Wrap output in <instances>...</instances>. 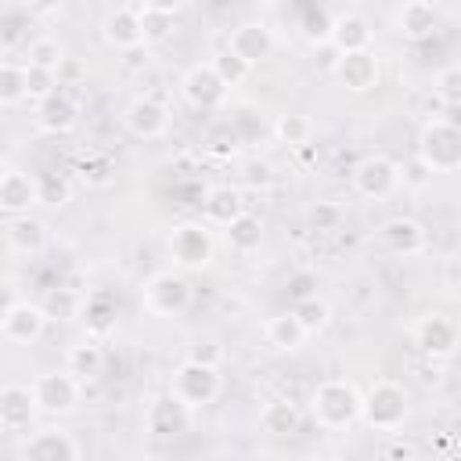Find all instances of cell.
Masks as SVG:
<instances>
[{
  "instance_id": "obj_1",
  "label": "cell",
  "mask_w": 461,
  "mask_h": 461,
  "mask_svg": "<svg viewBox=\"0 0 461 461\" xmlns=\"http://www.w3.org/2000/svg\"><path fill=\"white\" fill-rule=\"evenodd\" d=\"M364 393L346 378H328L310 393V414L321 429H349L360 421Z\"/></svg>"
},
{
  "instance_id": "obj_2",
  "label": "cell",
  "mask_w": 461,
  "mask_h": 461,
  "mask_svg": "<svg viewBox=\"0 0 461 461\" xmlns=\"http://www.w3.org/2000/svg\"><path fill=\"white\" fill-rule=\"evenodd\" d=\"M418 158L429 173H457L461 169V126L454 119H429L418 133Z\"/></svg>"
},
{
  "instance_id": "obj_3",
  "label": "cell",
  "mask_w": 461,
  "mask_h": 461,
  "mask_svg": "<svg viewBox=\"0 0 461 461\" xmlns=\"http://www.w3.org/2000/svg\"><path fill=\"white\" fill-rule=\"evenodd\" d=\"M360 421L375 432H396L407 421V393L400 382L393 378H378L367 393H364V411Z\"/></svg>"
},
{
  "instance_id": "obj_4",
  "label": "cell",
  "mask_w": 461,
  "mask_h": 461,
  "mask_svg": "<svg viewBox=\"0 0 461 461\" xmlns=\"http://www.w3.org/2000/svg\"><path fill=\"white\" fill-rule=\"evenodd\" d=\"M169 259L173 267L184 274V270H205L212 263V252H216V241H212V230L209 223L202 220H187V223H176L169 230Z\"/></svg>"
},
{
  "instance_id": "obj_5",
  "label": "cell",
  "mask_w": 461,
  "mask_h": 461,
  "mask_svg": "<svg viewBox=\"0 0 461 461\" xmlns=\"http://www.w3.org/2000/svg\"><path fill=\"white\" fill-rule=\"evenodd\" d=\"M140 306L151 317H180L191 306V281L180 270H158L144 281Z\"/></svg>"
},
{
  "instance_id": "obj_6",
  "label": "cell",
  "mask_w": 461,
  "mask_h": 461,
  "mask_svg": "<svg viewBox=\"0 0 461 461\" xmlns=\"http://www.w3.org/2000/svg\"><path fill=\"white\" fill-rule=\"evenodd\" d=\"M169 393L180 403H187L191 411H202V407L216 403V396H220V367H205V364L184 360L169 378Z\"/></svg>"
},
{
  "instance_id": "obj_7",
  "label": "cell",
  "mask_w": 461,
  "mask_h": 461,
  "mask_svg": "<svg viewBox=\"0 0 461 461\" xmlns=\"http://www.w3.org/2000/svg\"><path fill=\"white\" fill-rule=\"evenodd\" d=\"M194 421V411L187 403H180L169 389L158 393L148 411H144V432L155 439V443H169V439H180Z\"/></svg>"
},
{
  "instance_id": "obj_8",
  "label": "cell",
  "mask_w": 461,
  "mask_h": 461,
  "mask_svg": "<svg viewBox=\"0 0 461 461\" xmlns=\"http://www.w3.org/2000/svg\"><path fill=\"white\" fill-rule=\"evenodd\" d=\"M32 396H36V407L40 414H72L79 396H83V382L76 375H68L65 367L61 371H43L32 378Z\"/></svg>"
},
{
  "instance_id": "obj_9",
  "label": "cell",
  "mask_w": 461,
  "mask_h": 461,
  "mask_svg": "<svg viewBox=\"0 0 461 461\" xmlns=\"http://www.w3.org/2000/svg\"><path fill=\"white\" fill-rule=\"evenodd\" d=\"M353 187H357V194L382 202L400 187V166L385 155H367L353 166Z\"/></svg>"
},
{
  "instance_id": "obj_10",
  "label": "cell",
  "mask_w": 461,
  "mask_h": 461,
  "mask_svg": "<svg viewBox=\"0 0 461 461\" xmlns=\"http://www.w3.org/2000/svg\"><path fill=\"white\" fill-rule=\"evenodd\" d=\"M47 321H50V317H47L43 303H29V299H18L14 306L0 310V331H4V339L14 342V346H32V342L43 335Z\"/></svg>"
},
{
  "instance_id": "obj_11",
  "label": "cell",
  "mask_w": 461,
  "mask_h": 461,
  "mask_svg": "<svg viewBox=\"0 0 461 461\" xmlns=\"http://www.w3.org/2000/svg\"><path fill=\"white\" fill-rule=\"evenodd\" d=\"M180 94H184L187 104H194V108H202V112H212V108H220V104L227 101V86H223V79L216 76L212 61L191 65V68L184 72V79H180Z\"/></svg>"
},
{
  "instance_id": "obj_12",
  "label": "cell",
  "mask_w": 461,
  "mask_h": 461,
  "mask_svg": "<svg viewBox=\"0 0 461 461\" xmlns=\"http://www.w3.org/2000/svg\"><path fill=\"white\" fill-rule=\"evenodd\" d=\"M414 346L432 360L450 357L457 349V324L450 317H443V313H425L414 324Z\"/></svg>"
},
{
  "instance_id": "obj_13",
  "label": "cell",
  "mask_w": 461,
  "mask_h": 461,
  "mask_svg": "<svg viewBox=\"0 0 461 461\" xmlns=\"http://www.w3.org/2000/svg\"><path fill=\"white\" fill-rule=\"evenodd\" d=\"M349 94H367L378 86V54L375 50H357V54H339V65L331 72Z\"/></svg>"
},
{
  "instance_id": "obj_14",
  "label": "cell",
  "mask_w": 461,
  "mask_h": 461,
  "mask_svg": "<svg viewBox=\"0 0 461 461\" xmlns=\"http://www.w3.org/2000/svg\"><path fill=\"white\" fill-rule=\"evenodd\" d=\"M36 414H40V407H36L32 385L7 382L0 389V425H4V432H25Z\"/></svg>"
},
{
  "instance_id": "obj_15",
  "label": "cell",
  "mask_w": 461,
  "mask_h": 461,
  "mask_svg": "<svg viewBox=\"0 0 461 461\" xmlns=\"http://www.w3.org/2000/svg\"><path fill=\"white\" fill-rule=\"evenodd\" d=\"M22 461H79V447L65 429H36L22 443Z\"/></svg>"
},
{
  "instance_id": "obj_16",
  "label": "cell",
  "mask_w": 461,
  "mask_h": 461,
  "mask_svg": "<svg viewBox=\"0 0 461 461\" xmlns=\"http://www.w3.org/2000/svg\"><path fill=\"white\" fill-rule=\"evenodd\" d=\"M32 205H40L36 176L25 173V169L7 166V169L0 173V209L11 212V216H25Z\"/></svg>"
},
{
  "instance_id": "obj_17",
  "label": "cell",
  "mask_w": 461,
  "mask_h": 461,
  "mask_svg": "<svg viewBox=\"0 0 461 461\" xmlns=\"http://www.w3.org/2000/svg\"><path fill=\"white\" fill-rule=\"evenodd\" d=\"M249 209H245V194L238 191V187H230V184H216V187H209L205 191V198H202V223H209V227H220V230H227L238 216H245Z\"/></svg>"
},
{
  "instance_id": "obj_18",
  "label": "cell",
  "mask_w": 461,
  "mask_h": 461,
  "mask_svg": "<svg viewBox=\"0 0 461 461\" xmlns=\"http://www.w3.org/2000/svg\"><path fill=\"white\" fill-rule=\"evenodd\" d=\"M101 36H104L108 47H115V50H122V54L133 50V47H144L148 40H144V25H140V14H137V4L115 7V11L104 18Z\"/></svg>"
},
{
  "instance_id": "obj_19",
  "label": "cell",
  "mask_w": 461,
  "mask_h": 461,
  "mask_svg": "<svg viewBox=\"0 0 461 461\" xmlns=\"http://www.w3.org/2000/svg\"><path fill=\"white\" fill-rule=\"evenodd\" d=\"M241 61H249L252 68L259 65V61H267L270 58V50H274V29L267 25V22H241V25H234V32H230V43H227Z\"/></svg>"
},
{
  "instance_id": "obj_20",
  "label": "cell",
  "mask_w": 461,
  "mask_h": 461,
  "mask_svg": "<svg viewBox=\"0 0 461 461\" xmlns=\"http://www.w3.org/2000/svg\"><path fill=\"white\" fill-rule=\"evenodd\" d=\"M382 245L400 256V259H411V256H421L429 238H425V227L414 220V216H393L382 223Z\"/></svg>"
},
{
  "instance_id": "obj_21",
  "label": "cell",
  "mask_w": 461,
  "mask_h": 461,
  "mask_svg": "<svg viewBox=\"0 0 461 461\" xmlns=\"http://www.w3.org/2000/svg\"><path fill=\"white\" fill-rule=\"evenodd\" d=\"M126 130L133 133V137H140V140H155V137H162L166 130H169V112H166V104L162 101H155V97H137V101H130V108H126Z\"/></svg>"
},
{
  "instance_id": "obj_22",
  "label": "cell",
  "mask_w": 461,
  "mask_h": 461,
  "mask_svg": "<svg viewBox=\"0 0 461 461\" xmlns=\"http://www.w3.org/2000/svg\"><path fill=\"white\" fill-rule=\"evenodd\" d=\"M371 22L357 11H342L331 18V36L328 43L339 50V54H357V50H371Z\"/></svg>"
},
{
  "instance_id": "obj_23",
  "label": "cell",
  "mask_w": 461,
  "mask_h": 461,
  "mask_svg": "<svg viewBox=\"0 0 461 461\" xmlns=\"http://www.w3.org/2000/svg\"><path fill=\"white\" fill-rule=\"evenodd\" d=\"M4 238H7V249L14 256H40L47 249V223L36 220V216H11L7 227H4Z\"/></svg>"
},
{
  "instance_id": "obj_24",
  "label": "cell",
  "mask_w": 461,
  "mask_h": 461,
  "mask_svg": "<svg viewBox=\"0 0 461 461\" xmlns=\"http://www.w3.org/2000/svg\"><path fill=\"white\" fill-rule=\"evenodd\" d=\"M436 22H439V11H436L429 0H407V4H400V7L393 11L396 32L407 36V40H425V36H432Z\"/></svg>"
},
{
  "instance_id": "obj_25",
  "label": "cell",
  "mask_w": 461,
  "mask_h": 461,
  "mask_svg": "<svg viewBox=\"0 0 461 461\" xmlns=\"http://www.w3.org/2000/svg\"><path fill=\"white\" fill-rule=\"evenodd\" d=\"M76 115H79V108H76V101L68 97L65 86L54 97H47V101L36 104V126L43 133H68L76 126Z\"/></svg>"
},
{
  "instance_id": "obj_26",
  "label": "cell",
  "mask_w": 461,
  "mask_h": 461,
  "mask_svg": "<svg viewBox=\"0 0 461 461\" xmlns=\"http://www.w3.org/2000/svg\"><path fill=\"white\" fill-rule=\"evenodd\" d=\"M180 0H140L137 4V14H140V25H144V40L155 43V40H166L169 29H173V18L180 14Z\"/></svg>"
},
{
  "instance_id": "obj_27",
  "label": "cell",
  "mask_w": 461,
  "mask_h": 461,
  "mask_svg": "<svg viewBox=\"0 0 461 461\" xmlns=\"http://www.w3.org/2000/svg\"><path fill=\"white\" fill-rule=\"evenodd\" d=\"M299 425H303V411H299V403H292L285 396L263 403V411H259V429L267 436H292V432H299Z\"/></svg>"
},
{
  "instance_id": "obj_28",
  "label": "cell",
  "mask_w": 461,
  "mask_h": 461,
  "mask_svg": "<svg viewBox=\"0 0 461 461\" xmlns=\"http://www.w3.org/2000/svg\"><path fill=\"white\" fill-rule=\"evenodd\" d=\"M83 324H86V335L90 339H104L112 328H115V317H119V306L108 292H94L83 299Z\"/></svg>"
},
{
  "instance_id": "obj_29",
  "label": "cell",
  "mask_w": 461,
  "mask_h": 461,
  "mask_svg": "<svg viewBox=\"0 0 461 461\" xmlns=\"http://www.w3.org/2000/svg\"><path fill=\"white\" fill-rule=\"evenodd\" d=\"M101 367H104V349L97 346V339H83V342H76V346L65 353V371L76 375L83 385L94 382V378L101 375Z\"/></svg>"
},
{
  "instance_id": "obj_30",
  "label": "cell",
  "mask_w": 461,
  "mask_h": 461,
  "mask_svg": "<svg viewBox=\"0 0 461 461\" xmlns=\"http://www.w3.org/2000/svg\"><path fill=\"white\" fill-rule=\"evenodd\" d=\"M306 339H310V335H306V328L295 321L292 310H288V313H277V317L267 321V342H270L274 349H281V353H295V349H303Z\"/></svg>"
},
{
  "instance_id": "obj_31",
  "label": "cell",
  "mask_w": 461,
  "mask_h": 461,
  "mask_svg": "<svg viewBox=\"0 0 461 461\" xmlns=\"http://www.w3.org/2000/svg\"><path fill=\"white\" fill-rule=\"evenodd\" d=\"M223 241H227V245H230V252H238V256L256 252V249L263 245V223H259V216H252V212L238 216V220L223 230Z\"/></svg>"
},
{
  "instance_id": "obj_32",
  "label": "cell",
  "mask_w": 461,
  "mask_h": 461,
  "mask_svg": "<svg viewBox=\"0 0 461 461\" xmlns=\"http://www.w3.org/2000/svg\"><path fill=\"white\" fill-rule=\"evenodd\" d=\"M274 137L285 148H306L313 140V119L303 112H285L274 119Z\"/></svg>"
},
{
  "instance_id": "obj_33",
  "label": "cell",
  "mask_w": 461,
  "mask_h": 461,
  "mask_svg": "<svg viewBox=\"0 0 461 461\" xmlns=\"http://www.w3.org/2000/svg\"><path fill=\"white\" fill-rule=\"evenodd\" d=\"M65 58H68V54H65V47H61L58 36H36V40H29V47H25V65H32V68H50V72H58V65H61Z\"/></svg>"
},
{
  "instance_id": "obj_34",
  "label": "cell",
  "mask_w": 461,
  "mask_h": 461,
  "mask_svg": "<svg viewBox=\"0 0 461 461\" xmlns=\"http://www.w3.org/2000/svg\"><path fill=\"white\" fill-rule=\"evenodd\" d=\"M29 97V83H25V65H18V61H4L0 65V104L4 108H11V104H18V101H25Z\"/></svg>"
},
{
  "instance_id": "obj_35",
  "label": "cell",
  "mask_w": 461,
  "mask_h": 461,
  "mask_svg": "<svg viewBox=\"0 0 461 461\" xmlns=\"http://www.w3.org/2000/svg\"><path fill=\"white\" fill-rule=\"evenodd\" d=\"M43 310H47L50 321H72V317L83 313V299H79L76 288H65V285H61V288H50V292H47Z\"/></svg>"
},
{
  "instance_id": "obj_36",
  "label": "cell",
  "mask_w": 461,
  "mask_h": 461,
  "mask_svg": "<svg viewBox=\"0 0 461 461\" xmlns=\"http://www.w3.org/2000/svg\"><path fill=\"white\" fill-rule=\"evenodd\" d=\"M292 313H295V321L306 328V335L324 331V328H328V321H331V306H328L321 295L303 299V303H292Z\"/></svg>"
},
{
  "instance_id": "obj_37",
  "label": "cell",
  "mask_w": 461,
  "mask_h": 461,
  "mask_svg": "<svg viewBox=\"0 0 461 461\" xmlns=\"http://www.w3.org/2000/svg\"><path fill=\"white\" fill-rule=\"evenodd\" d=\"M212 68H216V76L223 79V86L230 90V86H241L249 76H252V65L249 61H241L230 47H223L216 58H212Z\"/></svg>"
},
{
  "instance_id": "obj_38",
  "label": "cell",
  "mask_w": 461,
  "mask_h": 461,
  "mask_svg": "<svg viewBox=\"0 0 461 461\" xmlns=\"http://www.w3.org/2000/svg\"><path fill=\"white\" fill-rule=\"evenodd\" d=\"M40 187V205H68L72 202V184L65 173H36Z\"/></svg>"
},
{
  "instance_id": "obj_39",
  "label": "cell",
  "mask_w": 461,
  "mask_h": 461,
  "mask_svg": "<svg viewBox=\"0 0 461 461\" xmlns=\"http://www.w3.org/2000/svg\"><path fill=\"white\" fill-rule=\"evenodd\" d=\"M25 83H29V101H47V97H54L58 90H61V83H58V72H50V68H32V65H25Z\"/></svg>"
},
{
  "instance_id": "obj_40",
  "label": "cell",
  "mask_w": 461,
  "mask_h": 461,
  "mask_svg": "<svg viewBox=\"0 0 461 461\" xmlns=\"http://www.w3.org/2000/svg\"><path fill=\"white\" fill-rule=\"evenodd\" d=\"M76 173H79V180L83 184H90V187H104L108 180H112V162L104 158V155H97V151H90L86 158H79V166H76Z\"/></svg>"
},
{
  "instance_id": "obj_41",
  "label": "cell",
  "mask_w": 461,
  "mask_h": 461,
  "mask_svg": "<svg viewBox=\"0 0 461 461\" xmlns=\"http://www.w3.org/2000/svg\"><path fill=\"white\" fill-rule=\"evenodd\" d=\"M436 94H439L443 104L461 108V65H447V68H439V76H436Z\"/></svg>"
},
{
  "instance_id": "obj_42",
  "label": "cell",
  "mask_w": 461,
  "mask_h": 461,
  "mask_svg": "<svg viewBox=\"0 0 461 461\" xmlns=\"http://www.w3.org/2000/svg\"><path fill=\"white\" fill-rule=\"evenodd\" d=\"M306 220L313 230H339L342 227V205L339 202H313Z\"/></svg>"
},
{
  "instance_id": "obj_43",
  "label": "cell",
  "mask_w": 461,
  "mask_h": 461,
  "mask_svg": "<svg viewBox=\"0 0 461 461\" xmlns=\"http://www.w3.org/2000/svg\"><path fill=\"white\" fill-rule=\"evenodd\" d=\"M187 360L191 364H205V367H220V360H223V346L216 342V339H194L191 346H187Z\"/></svg>"
},
{
  "instance_id": "obj_44",
  "label": "cell",
  "mask_w": 461,
  "mask_h": 461,
  "mask_svg": "<svg viewBox=\"0 0 461 461\" xmlns=\"http://www.w3.org/2000/svg\"><path fill=\"white\" fill-rule=\"evenodd\" d=\"M288 295H292V303H303V299H313L317 295V274H310V270H295L292 277H288Z\"/></svg>"
},
{
  "instance_id": "obj_45",
  "label": "cell",
  "mask_w": 461,
  "mask_h": 461,
  "mask_svg": "<svg viewBox=\"0 0 461 461\" xmlns=\"http://www.w3.org/2000/svg\"><path fill=\"white\" fill-rule=\"evenodd\" d=\"M429 180H432V173H429V166H425L418 155H414L407 166H400V184H403V187H414V191H418V187H425Z\"/></svg>"
},
{
  "instance_id": "obj_46",
  "label": "cell",
  "mask_w": 461,
  "mask_h": 461,
  "mask_svg": "<svg viewBox=\"0 0 461 461\" xmlns=\"http://www.w3.org/2000/svg\"><path fill=\"white\" fill-rule=\"evenodd\" d=\"M83 76H86V65H83L79 58H65V61L58 65V83H61V86H76Z\"/></svg>"
},
{
  "instance_id": "obj_47",
  "label": "cell",
  "mask_w": 461,
  "mask_h": 461,
  "mask_svg": "<svg viewBox=\"0 0 461 461\" xmlns=\"http://www.w3.org/2000/svg\"><path fill=\"white\" fill-rule=\"evenodd\" d=\"M122 58H126V65H130V68H140V65H148V43H144V47H133V50H126Z\"/></svg>"
},
{
  "instance_id": "obj_48",
  "label": "cell",
  "mask_w": 461,
  "mask_h": 461,
  "mask_svg": "<svg viewBox=\"0 0 461 461\" xmlns=\"http://www.w3.org/2000/svg\"><path fill=\"white\" fill-rule=\"evenodd\" d=\"M249 180H252V184H256V180H259V184H270V166H249Z\"/></svg>"
},
{
  "instance_id": "obj_49",
  "label": "cell",
  "mask_w": 461,
  "mask_h": 461,
  "mask_svg": "<svg viewBox=\"0 0 461 461\" xmlns=\"http://www.w3.org/2000/svg\"><path fill=\"white\" fill-rule=\"evenodd\" d=\"M310 461H342V457H339V454H313Z\"/></svg>"
},
{
  "instance_id": "obj_50",
  "label": "cell",
  "mask_w": 461,
  "mask_h": 461,
  "mask_svg": "<svg viewBox=\"0 0 461 461\" xmlns=\"http://www.w3.org/2000/svg\"><path fill=\"white\" fill-rule=\"evenodd\" d=\"M457 230H461V198H457Z\"/></svg>"
},
{
  "instance_id": "obj_51",
  "label": "cell",
  "mask_w": 461,
  "mask_h": 461,
  "mask_svg": "<svg viewBox=\"0 0 461 461\" xmlns=\"http://www.w3.org/2000/svg\"><path fill=\"white\" fill-rule=\"evenodd\" d=\"M457 317H461V303H457Z\"/></svg>"
}]
</instances>
